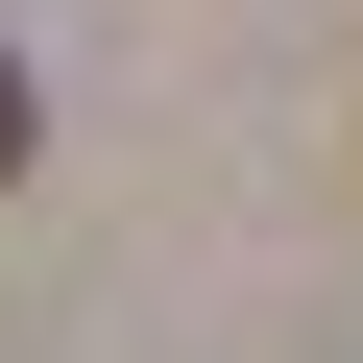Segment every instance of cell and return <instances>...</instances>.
Here are the masks:
<instances>
[{"mask_svg": "<svg viewBox=\"0 0 363 363\" xmlns=\"http://www.w3.org/2000/svg\"><path fill=\"white\" fill-rule=\"evenodd\" d=\"M0 169H25V73H0Z\"/></svg>", "mask_w": 363, "mask_h": 363, "instance_id": "1", "label": "cell"}]
</instances>
